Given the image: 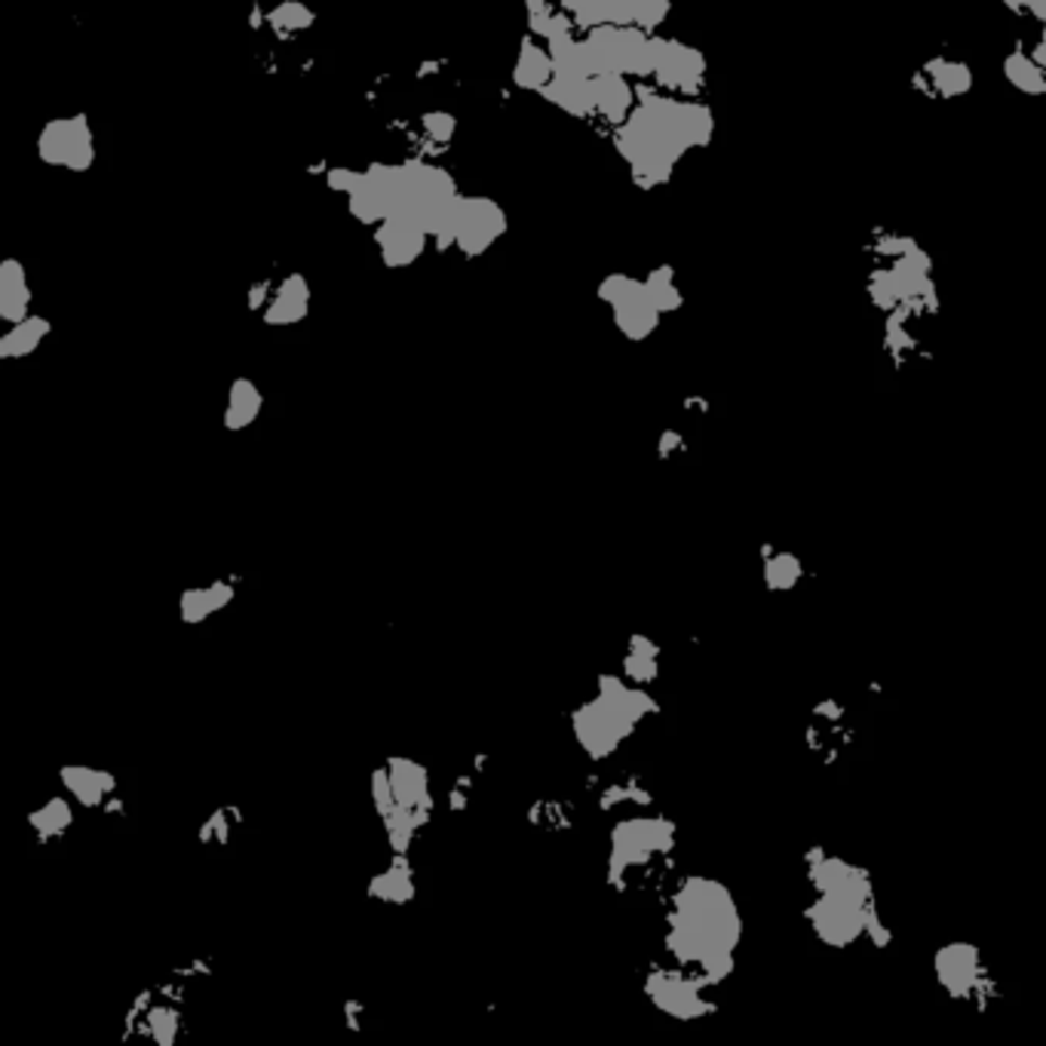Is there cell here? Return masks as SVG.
I'll list each match as a JSON object with an SVG mask.
<instances>
[{
    "label": "cell",
    "mask_w": 1046,
    "mask_h": 1046,
    "mask_svg": "<svg viewBox=\"0 0 1046 1046\" xmlns=\"http://www.w3.org/2000/svg\"><path fill=\"white\" fill-rule=\"evenodd\" d=\"M37 157L47 166L69 172H86L96 163V138L84 114L55 117L37 136Z\"/></svg>",
    "instance_id": "6da1fadb"
},
{
    "label": "cell",
    "mask_w": 1046,
    "mask_h": 1046,
    "mask_svg": "<svg viewBox=\"0 0 1046 1046\" xmlns=\"http://www.w3.org/2000/svg\"><path fill=\"white\" fill-rule=\"evenodd\" d=\"M310 308V286L301 274H289L276 289H271V298L264 304V323L267 326H295L308 316Z\"/></svg>",
    "instance_id": "7a4b0ae2"
},
{
    "label": "cell",
    "mask_w": 1046,
    "mask_h": 1046,
    "mask_svg": "<svg viewBox=\"0 0 1046 1046\" xmlns=\"http://www.w3.org/2000/svg\"><path fill=\"white\" fill-rule=\"evenodd\" d=\"M32 308V286L18 258L0 261V323L16 326L28 316Z\"/></svg>",
    "instance_id": "3957f363"
},
{
    "label": "cell",
    "mask_w": 1046,
    "mask_h": 1046,
    "mask_svg": "<svg viewBox=\"0 0 1046 1046\" xmlns=\"http://www.w3.org/2000/svg\"><path fill=\"white\" fill-rule=\"evenodd\" d=\"M377 242H381L384 261L390 267H402L424 249V231L418 224L402 222V219H387L384 227L377 231Z\"/></svg>",
    "instance_id": "277c9868"
},
{
    "label": "cell",
    "mask_w": 1046,
    "mask_h": 1046,
    "mask_svg": "<svg viewBox=\"0 0 1046 1046\" xmlns=\"http://www.w3.org/2000/svg\"><path fill=\"white\" fill-rule=\"evenodd\" d=\"M264 409V396L258 390V384L252 377H237L227 390V406H224V429L240 433V429L252 427L258 421V414Z\"/></svg>",
    "instance_id": "5b68a950"
},
{
    "label": "cell",
    "mask_w": 1046,
    "mask_h": 1046,
    "mask_svg": "<svg viewBox=\"0 0 1046 1046\" xmlns=\"http://www.w3.org/2000/svg\"><path fill=\"white\" fill-rule=\"evenodd\" d=\"M50 335V323L43 316H25L0 335V360H25L32 357L43 338Z\"/></svg>",
    "instance_id": "8992f818"
},
{
    "label": "cell",
    "mask_w": 1046,
    "mask_h": 1046,
    "mask_svg": "<svg viewBox=\"0 0 1046 1046\" xmlns=\"http://www.w3.org/2000/svg\"><path fill=\"white\" fill-rule=\"evenodd\" d=\"M231 599H234V586L215 581L203 589H188L178 601V611H182L185 623H203L215 611H222L224 605H231Z\"/></svg>",
    "instance_id": "52a82bcc"
},
{
    "label": "cell",
    "mask_w": 1046,
    "mask_h": 1046,
    "mask_svg": "<svg viewBox=\"0 0 1046 1046\" xmlns=\"http://www.w3.org/2000/svg\"><path fill=\"white\" fill-rule=\"evenodd\" d=\"M65 786L71 789V795H77L80 805H102L104 795L114 789V780L108 773L80 768V771L65 773Z\"/></svg>",
    "instance_id": "ba28073f"
},
{
    "label": "cell",
    "mask_w": 1046,
    "mask_h": 1046,
    "mask_svg": "<svg viewBox=\"0 0 1046 1046\" xmlns=\"http://www.w3.org/2000/svg\"><path fill=\"white\" fill-rule=\"evenodd\" d=\"M267 22H271V28H274L276 35L289 37L298 35V32H308L310 25H313V13H310L304 3L286 0V3H279L276 10L267 13Z\"/></svg>",
    "instance_id": "9c48e42d"
},
{
    "label": "cell",
    "mask_w": 1046,
    "mask_h": 1046,
    "mask_svg": "<svg viewBox=\"0 0 1046 1046\" xmlns=\"http://www.w3.org/2000/svg\"><path fill=\"white\" fill-rule=\"evenodd\" d=\"M357 182H360V172H353V170H332V172H328V188H332V190L350 194V190L357 188Z\"/></svg>",
    "instance_id": "30bf717a"
},
{
    "label": "cell",
    "mask_w": 1046,
    "mask_h": 1046,
    "mask_svg": "<svg viewBox=\"0 0 1046 1046\" xmlns=\"http://www.w3.org/2000/svg\"><path fill=\"white\" fill-rule=\"evenodd\" d=\"M271 283L264 279V283H258V286H252L249 289V308L252 310H264V304H267V298H271Z\"/></svg>",
    "instance_id": "8fae6325"
}]
</instances>
